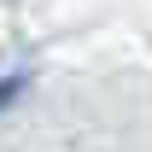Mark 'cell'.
Returning <instances> with one entry per match:
<instances>
[{
	"label": "cell",
	"mask_w": 152,
	"mask_h": 152,
	"mask_svg": "<svg viewBox=\"0 0 152 152\" xmlns=\"http://www.w3.org/2000/svg\"><path fill=\"white\" fill-rule=\"evenodd\" d=\"M23 88H29V76H0V111H6V105H18V94H23Z\"/></svg>",
	"instance_id": "obj_1"
}]
</instances>
